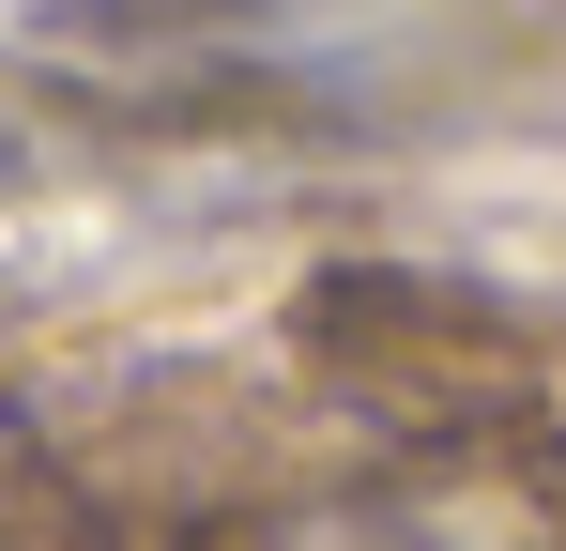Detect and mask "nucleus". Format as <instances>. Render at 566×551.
<instances>
[{"label": "nucleus", "instance_id": "obj_1", "mask_svg": "<svg viewBox=\"0 0 566 551\" xmlns=\"http://www.w3.org/2000/svg\"><path fill=\"white\" fill-rule=\"evenodd\" d=\"M276 551H429V537H413V521H368V506H353V521H291Z\"/></svg>", "mask_w": 566, "mask_h": 551}, {"label": "nucleus", "instance_id": "obj_2", "mask_svg": "<svg viewBox=\"0 0 566 551\" xmlns=\"http://www.w3.org/2000/svg\"><path fill=\"white\" fill-rule=\"evenodd\" d=\"M15 169H31V123H15V92H0V184H15Z\"/></svg>", "mask_w": 566, "mask_h": 551}]
</instances>
